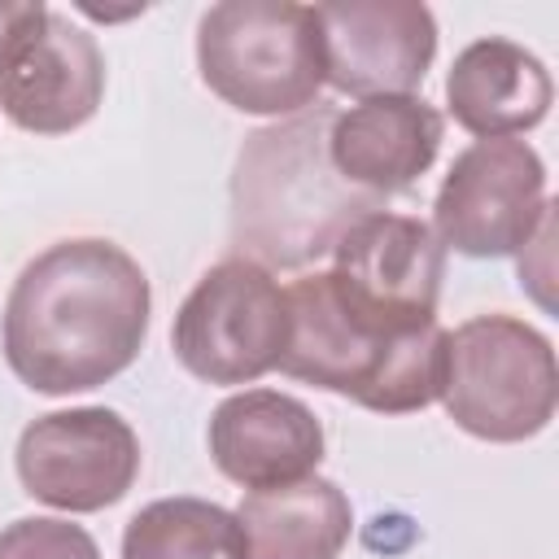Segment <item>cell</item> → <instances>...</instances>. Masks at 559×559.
I'll return each mask as SVG.
<instances>
[{
	"instance_id": "1",
	"label": "cell",
	"mask_w": 559,
	"mask_h": 559,
	"mask_svg": "<svg viewBox=\"0 0 559 559\" xmlns=\"http://www.w3.org/2000/svg\"><path fill=\"white\" fill-rule=\"evenodd\" d=\"M148 275L114 240L74 236L35 253L4 301V362L48 397L122 376L148 336Z\"/></svg>"
},
{
	"instance_id": "2",
	"label": "cell",
	"mask_w": 559,
	"mask_h": 559,
	"mask_svg": "<svg viewBox=\"0 0 559 559\" xmlns=\"http://www.w3.org/2000/svg\"><path fill=\"white\" fill-rule=\"evenodd\" d=\"M336 109L262 127L245 140L231 175V236L271 266H306L328 253L349 223L380 210L376 197L349 188L328 157ZM245 253V258H249Z\"/></svg>"
},
{
	"instance_id": "3",
	"label": "cell",
	"mask_w": 559,
	"mask_h": 559,
	"mask_svg": "<svg viewBox=\"0 0 559 559\" xmlns=\"http://www.w3.org/2000/svg\"><path fill=\"white\" fill-rule=\"evenodd\" d=\"M445 328L380 332L354 319L323 271L293 280L288 288V345L280 371L314 389L341 393L380 415H411L437 402Z\"/></svg>"
},
{
	"instance_id": "4",
	"label": "cell",
	"mask_w": 559,
	"mask_h": 559,
	"mask_svg": "<svg viewBox=\"0 0 559 559\" xmlns=\"http://www.w3.org/2000/svg\"><path fill=\"white\" fill-rule=\"evenodd\" d=\"M437 397L445 415L476 441H528L555 419V345L515 314H476L445 332Z\"/></svg>"
},
{
	"instance_id": "5",
	"label": "cell",
	"mask_w": 559,
	"mask_h": 559,
	"mask_svg": "<svg viewBox=\"0 0 559 559\" xmlns=\"http://www.w3.org/2000/svg\"><path fill=\"white\" fill-rule=\"evenodd\" d=\"M197 70L240 114H301L319 105L323 44L310 4L223 0L197 22Z\"/></svg>"
},
{
	"instance_id": "6",
	"label": "cell",
	"mask_w": 559,
	"mask_h": 559,
	"mask_svg": "<svg viewBox=\"0 0 559 559\" xmlns=\"http://www.w3.org/2000/svg\"><path fill=\"white\" fill-rule=\"evenodd\" d=\"M288 345V288L253 262H214L170 323V349L179 367L205 384H253L280 367Z\"/></svg>"
},
{
	"instance_id": "7",
	"label": "cell",
	"mask_w": 559,
	"mask_h": 559,
	"mask_svg": "<svg viewBox=\"0 0 559 559\" xmlns=\"http://www.w3.org/2000/svg\"><path fill=\"white\" fill-rule=\"evenodd\" d=\"M323 275L354 319L380 332H415L437 323L445 245L415 214L371 210L341 231Z\"/></svg>"
},
{
	"instance_id": "8",
	"label": "cell",
	"mask_w": 559,
	"mask_h": 559,
	"mask_svg": "<svg viewBox=\"0 0 559 559\" xmlns=\"http://www.w3.org/2000/svg\"><path fill=\"white\" fill-rule=\"evenodd\" d=\"M546 162L520 135L467 144L432 201V231L463 258H511L550 210Z\"/></svg>"
},
{
	"instance_id": "9",
	"label": "cell",
	"mask_w": 559,
	"mask_h": 559,
	"mask_svg": "<svg viewBox=\"0 0 559 559\" xmlns=\"http://www.w3.org/2000/svg\"><path fill=\"white\" fill-rule=\"evenodd\" d=\"M13 467L35 502L92 515L131 493L140 476V437L109 406L48 411L22 428Z\"/></svg>"
},
{
	"instance_id": "10",
	"label": "cell",
	"mask_w": 559,
	"mask_h": 559,
	"mask_svg": "<svg viewBox=\"0 0 559 559\" xmlns=\"http://www.w3.org/2000/svg\"><path fill=\"white\" fill-rule=\"evenodd\" d=\"M105 52L92 31L57 9H44L0 52V109L35 135H70L100 109Z\"/></svg>"
},
{
	"instance_id": "11",
	"label": "cell",
	"mask_w": 559,
	"mask_h": 559,
	"mask_svg": "<svg viewBox=\"0 0 559 559\" xmlns=\"http://www.w3.org/2000/svg\"><path fill=\"white\" fill-rule=\"evenodd\" d=\"M314 17L323 79L358 100L415 96L437 57V17L419 0H328Z\"/></svg>"
},
{
	"instance_id": "12",
	"label": "cell",
	"mask_w": 559,
	"mask_h": 559,
	"mask_svg": "<svg viewBox=\"0 0 559 559\" xmlns=\"http://www.w3.org/2000/svg\"><path fill=\"white\" fill-rule=\"evenodd\" d=\"M205 441L214 467L245 489L288 485L314 476L323 463L319 415L280 389H245L223 397L210 415Z\"/></svg>"
},
{
	"instance_id": "13",
	"label": "cell",
	"mask_w": 559,
	"mask_h": 559,
	"mask_svg": "<svg viewBox=\"0 0 559 559\" xmlns=\"http://www.w3.org/2000/svg\"><path fill=\"white\" fill-rule=\"evenodd\" d=\"M441 140L445 118L424 96H367L336 109L328 127V157L349 188L380 201L411 192L432 170Z\"/></svg>"
},
{
	"instance_id": "14",
	"label": "cell",
	"mask_w": 559,
	"mask_h": 559,
	"mask_svg": "<svg viewBox=\"0 0 559 559\" xmlns=\"http://www.w3.org/2000/svg\"><path fill=\"white\" fill-rule=\"evenodd\" d=\"M550 100L555 83L546 61L502 35L467 44L445 74L450 118L476 140L533 131L550 114Z\"/></svg>"
},
{
	"instance_id": "15",
	"label": "cell",
	"mask_w": 559,
	"mask_h": 559,
	"mask_svg": "<svg viewBox=\"0 0 559 559\" xmlns=\"http://www.w3.org/2000/svg\"><path fill=\"white\" fill-rule=\"evenodd\" d=\"M245 559H341L354 533V507L328 476H301L249 489L236 507Z\"/></svg>"
},
{
	"instance_id": "16",
	"label": "cell",
	"mask_w": 559,
	"mask_h": 559,
	"mask_svg": "<svg viewBox=\"0 0 559 559\" xmlns=\"http://www.w3.org/2000/svg\"><path fill=\"white\" fill-rule=\"evenodd\" d=\"M122 559H245V533L218 502L157 498L127 520Z\"/></svg>"
},
{
	"instance_id": "17",
	"label": "cell",
	"mask_w": 559,
	"mask_h": 559,
	"mask_svg": "<svg viewBox=\"0 0 559 559\" xmlns=\"http://www.w3.org/2000/svg\"><path fill=\"white\" fill-rule=\"evenodd\" d=\"M0 559H100V546L83 524L22 515L0 528Z\"/></svg>"
},
{
	"instance_id": "18",
	"label": "cell",
	"mask_w": 559,
	"mask_h": 559,
	"mask_svg": "<svg viewBox=\"0 0 559 559\" xmlns=\"http://www.w3.org/2000/svg\"><path fill=\"white\" fill-rule=\"evenodd\" d=\"M550 240H555V205L546 210V218L537 223V231L528 236V245L520 249V288H528L537 297V306H555L550 297V280H555V266H550Z\"/></svg>"
},
{
	"instance_id": "19",
	"label": "cell",
	"mask_w": 559,
	"mask_h": 559,
	"mask_svg": "<svg viewBox=\"0 0 559 559\" xmlns=\"http://www.w3.org/2000/svg\"><path fill=\"white\" fill-rule=\"evenodd\" d=\"M44 9H48V4H39V0H0V52H4L31 22H39Z\"/></svg>"
}]
</instances>
